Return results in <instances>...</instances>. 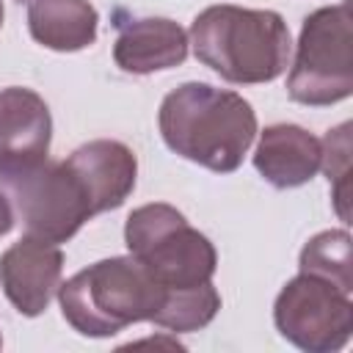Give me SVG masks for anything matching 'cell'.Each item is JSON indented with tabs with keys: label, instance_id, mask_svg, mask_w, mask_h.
I'll use <instances>...</instances> for the list:
<instances>
[{
	"label": "cell",
	"instance_id": "obj_1",
	"mask_svg": "<svg viewBox=\"0 0 353 353\" xmlns=\"http://www.w3.org/2000/svg\"><path fill=\"white\" fill-rule=\"evenodd\" d=\"M160 135L171 152L215 174L237 171L256 135L254 108L234 91L185 83L160 105Z\"/></svg>",
	"mask_w": 353,
	"mask_h": 353
},
{
	"label": "cell",
	"instance_id": "obj_2",
	"mask_svg": "<svg viewBox=\"0 0 353 353\" xmlns=\"http://www.w3.org/2000/svg\"><path fill=\"white\" fill-rule=\"evenodd\" d=\"M196 58L229 83L254 85L276 80L290 63V28L268 8L210 6L190 25Z\"/></svg>",
	"mask_w": 353,
	"mask_h": 353
},
{
	"label": "cell",
	"instance_id": "obj_3",
	"mask_svg": "<svg viewBox=\"0 0 353 353\" xmlns=\"http://www.w3.org/2000/svg\"><path fill=\"white\" fill-rule=\"evenodd\" d=\"M163 301V287L130 256L94 262L58 287L63 320L83 336H113L132 323L152 320Z\"/></svg>",
	"mask_w": 353,
	"mask_h": 353
},
{
	"label": "cell",
	"instance_id": "obj_4",
	"mask_svg": "<svg viewBox=\"0 0 353 353\" xmlns=\"http://www.w3.org/2000/svg\"><path fill=\"white\" fill-rule=\"evenodd\" d=\"M124 243L163 292L207 284L218 268L215 245L171 204L157 201L132 210L124 226Z\"/></svg>",
	"mask_w": 353,
	"mask_h": 353
},
{
	"label": "cell",
	"instance_id": "obj_5",
	"mask_svg": "<svg viewBox=\"0 0 353 353\" xmlns=\"http://www.w3.org/2000/svg\"><path fill=\"white\" fill-rule=\"evenodd\" d=\"M0 190L11 204L14 221L39 240L66 243L94 218L88 196L66 163L44 157L25 165H0Z\"/></svg>",
	"mask_w": 353,
	"mask_h": 353
},
{
	"label": "cell",
	"instance_id": "obj_6",
	"mask_svg": "<svg viewBox=\"0 0 353 353\" xmlns=\"http://www.w3.org/2000/svg\"><path fill=\"white\" fill-rule=\"evenodd\" d=\"M287 94L301 105H334L353 94L350 6H325L303 19Z\"/></svg>",
	"mask_w": 353,
	"mask_h": 353
},
{
	"label": "cell",
	"instance_id": "obj_7",
	"mask_svg": "<svg viewBox=\"0 0 353 353\" xmlns=\"http://www.w3.org/2000/svg\"><path fill=\"white\" fill-rule=\"evenodd\" d=\"M279 334L301 350L334 353L350 342L353 303L350 295L325 279L301 273L284 284L273 303Z\"/></svg>",
	"mask_w": 353,
	"mask_h": 353
},
{
	"label": "cell",
	"instance_id": "obj_8",
	"mask_svg": "<svg viewBox=\"0 0 353 353\" xmlns=\"http://www.w3.org/2000/svg\"><path fill=\"white\" fill-rule=\"evenodd\" d=\"M63 251L58 243L25 234L0 256V287L25 317H39L61 287Z\"/></svg>",
	"mask_w": 353,
	"mask_h": 353
},
{
	"label": "cell",
	"instance_id": "obj_9",
	"mask_svg": "<svg viewBox=\"0 0 353 353\" xmlns=\"http://www.w3.org/2000/svg\"><path fill=\"white\" fill-rule=\"evenodd\" d=\"M63 163L80 179L94 215L121 207L135 188L138 160L132 149L121 141H110V138L88 141L77 146Z\"/></svg>",
	"mask_w": 353,
	"mask_h": 353
},
{
	"label": "cell",
	"instance_id": "obj_10",
	"mask_svg": "<svg viewBox=\"0 0 353 353\" xmlns=\"http://www.w3.org/2000/svg\"><path fill=\"white\" fill-rule=\"evenodd\" d=\"M52 138L47 102L22 85L0 91V165H25L44 160Z\"/></svg>",
	"mask_w": 353,
	"mask_h": 353
},
{
	"label": "cell",
	"instance_id": "obj_11",
	"mask_svg": "<svg viewBox=\"0 0 353 353\" xmlns=\"http://www.w3.org/2000/svg\"><path fill=\"white\" fill-rule=\"evenodd\" d=\"M188 33L165 17L119 19L113 61L130 74H152L179 66L188 58Z\"/></svg>",
	"mask_w": 353,
	"mask_h": 353
},
{
	"label": "cell",
	"instance_id": "obj_12",
	"mask_svg": "<svg viewBox=\"0 0 353 353\" xmlns=\"http://www.w3.org/2000/svg\"><path fill=\"white\" fill-rule=\"evenodd\" d=\"M254 165L273 188L306 185L320 168V141L298 124H270L259 135Z\"/></svg>",
	"mask_w": 353,
	"mask_h": 353
},
{
	"label": "cell",
	"instance_id": "obj_13",
	"mask_svg": "<svg viewBox=\"0 0 353 353\" xmlns=\"http://www.w3.org/2000/svg\"><path fill=\"white\" fill-rule=\"evenodd\" d=\"M99 14L88 0H30L28 30L55 52H77L97 41Z\"/></svg>",
	"mask_w": 353,
	"mask_h": 353
},
{
	"label": "cell",
	"instance_id": "obj_14",
	"mask_svg": "<svg viewBox=\"0 0 353 353\" xmlns=\"http://www.w3.org/2000/svg\"><path fill=\"white\" fill-rule=\"evenodd\" d=\"M218 309H221V295H218L215 284L207 281L199 287L163 292V301L149 323L168 328L174 334H188V331H199V328L210 325L212 317L218 314Z\"/></svg>",
	"mask_w": 353,
	"mask_h": 353
},
{
	"label": "cell",
	"instance_id": "obj_15",
	"mask_svg": "<svg viewBox=\"0 0 353 353\" xmlns=\"http://www.w3.org/2000/svg\"><path fill=\"white\" fill-rule=\"evenodd\" d=\"M301 273L317 276L350 295L353 290V262H350V234L347 229H328L314 234L301 251Z\"/></svg>",
	"mask_w": 353,
	"mask_h": 353
},
{
	"label": "cell",
	"instance_id": "obj_16",
	"mask_svg": "<svg viewBox=\"0 0 353 353\" xmlns=\"http://www.w3.org/2000/svg\"><path fill=\"white\" fill-rule=\"evenodd\" d=\"M320 165L334 188V207L336 215L347 223V193H350V121H342L339 127L328 130V135L320 143Z\"/></svg>",
	"mask_w": 353,
	"mask_h": 353
},
{
	"label": "cell",
	"instance_id": "obj_17",
	"mask_svg": "<svg viewBox=\"0 0 353 353\" xmlns=\"http://www.w3.org/2000/svg\"><path fill=\"white\" fill-rule=\"evenodd\" d=\"M11 226H14V212H11L8 199H6V196H3V190H0V237H3Z\"/></svg>",
	"mask_w": 353,
	"mask_h": 353
},
{
	"label": "cell",
	"instance_id": "obj_18",
	"mask_svg": "<svg viewBox=\"0 0 353 353\" xmlns=\"http://www.w3.org/2000/svg\"><path fill=\"white\" fill-rule=\"evenodd\" d=\"M3 17H6V11H3V0H0V28H3Z\"/></svg>",
	"mask_w": 353,
	"mask_h": 353
},
{
	"label": "cell",
	"instance_id": "obj_19",
	"mask_svg": "<svg viewBox=\"0 0 353 353\" xmlns=\"http://www.w3.org/2000/svg\"><path fill=\"white\" fill-rule=\"evenodd\" d=\"M0 347H3V336H0Z\"/></svg>",
	"mask_w": 353,
	"mask_h": 353
},
{
	"label": "cell",
	"instance_id": "obj_20",
	"mask_svg": "<svg viewBox=\"0 0 353 353\" xmlns=\"http://www.w3.org/2000/svg\"><path fill=\"white\" fill-rule=\"evenodd\" d=\"M19 3H22V0H19Z\"/></svg>",
	"mask_w": 353,
	"mask_h": 353
}]
</instances>
